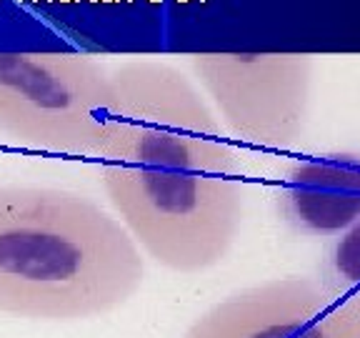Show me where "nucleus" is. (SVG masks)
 <instances>
[{"label": "nucleus", "instance_id": "nucleus-1", "mask_svg": "<svg viewBox=\"0 0 360 338\" xmlns=\"http://www.w3.org/2000/svg\"><path fill=\"white\" fill-rule=\"evenodd\" d=\"M145 261L118 218L75 191L0 186V313L90 321L143 288Z\"/></svg>", "mask_w": 360, "mask_h": 338}, {"label": "nucleus", "instance_id": "nucleus-2", "mask_svg": "<svg viewBox=\"0 0 360 338\" xmlns=\"http://www.w3.org/2000/svg\"><path fill=\"white\" fill-rule=\"evenodd\" d=\"M98 175L140 253L163 268L175 273L215 268L236 243L243 218L238 175L103 161Z\"/></svg>", "mask_w": 360, "mask_h": 338}, {"label": "nucleus", "instance_id": "nucleus-3", "mask_svg": "<svg viewBox=\"0 0 360 338\" xmlns=\"http://www.w3.org/2000/svg\"><path fill=\"white\" fill-rule=\"evenodd\" d=\"M103 163L238 175L236 153L220 140L213 113L190 83L153 63L111 73V95L95 150Z\"/></svg>", "mask_w": 360, "mask_h": 338}, {"label": "nucleus", "instance_id": "nucleus-4", "mask_svg": "<svg viewBox=\"0 0 360 338\" xmlns=\"http://www.w3.org/2000/svg\"><path fill=\"white\" fill-rule=\"evenodd\" d=\"M111 75L85 53H0V133L28 148L95 156Z\"/></svg>", "mask_w": 360, "mask_h": 338}, {"label": "nucleus", "instance_id": "nucleus-5", "mask_svg": "<svg viewBox=\"0 0 360 338\" xmlns=\"http://www.w3.org/2000/svg\"><path fill=\"white\" fill-rule=\"evenodd\" d=\"M183 338H360V300L338 298L316 278L283 275L225 296Z\"/></svg>", "mask_w": 360, "mask_h": 338}, {"label": "nucleus", "instance_id": "nucleus-6", "mask_svg": "<svg viewBox=\"0 0 360 338\" xmlns=\"http://www.w3.org/2000/svg\"><path fill=\"white\" fill-rule=\"evenodd\" d=\"M195 68L236 136L283 145L300 131L305 75L298 63L268 56H205Z\"/></svg>", "mask_w": 360, "mask_h": 338}, {"label": "nucleus", "instance_id": "nucleus-7", "mask_svg": "<svg viewBox=\"0 0 360 338\" xmlns=\"http://www.w3.org/2000/svg\"><path fill=\"white\" fill-rule=\"evenodd\" d=\"M283 220L303 236H333L360 213V168L311 163L288 175L280 195Z\"/></svg>", "mask_w": 360, "mask_h": 338}, {"label": "nucleus", "instance_id": "nucleus-8", "mask_svg": "<svg viewBox=\"0 0 360 338\" xmlns=\"http://www.w3.org/2000/svg\"><path fill=\"white\" fill-rule=\"evenodd\" d=\"M316 281L338 298L360 300V223L330 246Z\"/></svg>", "mask_w": 360, "mask_h": 338}, {"label": "nucleus", "instance_id": "nucleus-9", "mask_svg": "<svg viewBox=\"0 0 360 338\" xmlns=\"http://www.w3.org/2000/svg\"><path fill=\"white\" fill-rule=\"evenodd\" d=\"M60 3H75V0H60Z\"/></svg>", "mask_w": 360, "mask_h": 338}, {"label": "nucleus", "instance_id": "nucleus-10", "mask_svg": "<svg viewBox=\"0 0 360 338\" xmlns=\"http://www.w3.org/2000/svg\"><path fill=\"white\" fill-rule=\"evenodd\" d=\"M150 3H163V0H150Z\"/></svg>", "mask_w": 360, "mask_h": 338}, {"label": "nucleus", "instance_id": "nucleus-11", "mask_svg": "<svg viewBox=\"0 0 360 338\" xmlns=\"http://www.w3.org/2000/svg\"><path fill=\"white\" fill-rule=\"evenodd\" d=\"M178 3H188V0H178Z\"/></svg>", "mask_w": 360, "mask_h": 338}, {"label": "nucleus", "instance_id": "nucleus-12", "mask_svg": "<svg viewBox=\"0 0 360 338\" xmlns=\"http://www.w3.org/2000/svg\"><path fill=\"white\" fill-rule=\"evenodd\" d=\"M93 3H98V0H93Z\"/></svg>", "mask_w": 360, "mask_h": 338}]
</instances>
